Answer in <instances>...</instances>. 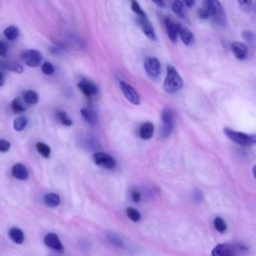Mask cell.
Returning <instances> with one entry per match:
<instances>
[{
  "mask_svg": "<svg viewBox=\"0 0 256 256\" xmlns=\"http://www.w3.org/2000/svg\"><path fill=\"white\" fill-rule=\"evenodd\" d=\"M179 35H180V38L182 40V42L187 45V46H191L193 45L194 43V35L193 33L186 27H181L180 26V29H179Z\"/></svg>",
  "mask_w": 256,
  "mask_h": 256,
  "instance_id": "obj_19",
  "label": "cell"
},
{
  "mask_svg": "<svg viewBox=\"0 0 256 256\" xmlns=\"http://www.w3.org/2000/svg\"><path fill=\"white\" fill-rule=\"evenodd\" d=\"M106 237L110 241V243H112L113 245L118 246V247H122L123 246V242H122L120 236H118L114 232H107Z\"/></svg>",
  "mask_w": 256,
  "mask_h": 256,
  "instance_id": "obj_28",
  "label": "cell"
},
{
  "mask_svg": "<svg viewBox=\"0 0 256 256\" xmlns=\"http://www.w3.org/2000/svg\"><path fill=\"white\" fill-rule=\"evenodd\" d=\"M183 86V80L177 70L173 66H167V73L164 80V90L169 93L173 94L178 92Z\"/></svg>",
  "mask_w": 256,
  "mask_h": 256,
  "instance_id": "obj_2",
  "label": "cell"
},
{
  "mask_svg": "<svg viewBox=\"0 0 256 256\" xmlns=\"http://www.w3.org/2000/svg\"><path fill=\"white\" fill-rule=\"evenodd\" d=\"M93 160H94L95 164H97L99 166H102V167H104L106 169H109V170L114 169L115 166H116L115 159L111 155H109L105 152H102V151L94 153Z\"/></svg>",
  "mask_w": 256,
  "mask_h": 256,
  "instance_id": "obj_6",
  "label": "cell"
},
{
  "mask_svg": "<svg viewBox=\"0 0 256 256\" xmlns=\"http://www.w3.org/2000/svg\"><path fill=\"white\" fill-rule=\"evenodd\" d=\"M154 134V125L151 122H144L139 128V135L142 139L148 140Z\"/></svg>",
  "mask_w": 256,
  "mask_h": 256,
  "instance_id": "obj_17",
  "label": "cell"
},
{
  "mask_svg": "<svg viewBox=\"0 0 256 256\" xmlns=\"http://www.w3.org/2000/svg\"><path fill=\"white\" fill-rule=\"evenodd\" d=\"M140 199H141V194H140V192H139L138 190H133V191H132V200L137 203V202L140 201Z\"/></svg>",
  "mask_w": 256,
  "mask_h": 256,
  "instance_id": "obj_39",
  "label": "cell"
},
{
  "mask_svg": "<svg viewBox=\"0 0 256 256\" xmlns=\"http://www.w3.org/2000/svg\"><path fill=\"white\" fill-rule=\"evenodd\" d=\"M12 176L16 179L19 180H26L29 177V172L28 169L26 168L25 165H23L22 163H16L13 165L12 170H11Z\"/></svg>",
  "mask_w": 256,
  "mask_h": 256,
  "instance_id": "obj_14",
  "label": "cell"
},
{
  "mask_svg": "<svg viewBox=\"0 0 256 256\" xmlns=\"http://www.w3.org/2000/svg\"><path fill=\"white\" fill-rule=\"evenodd\" d=\"M144 68L150 78H157L161 72L160 62L155 57H148L144 62Z\"/></svg>",
  "mask_w": 256,
  "mask_h": 256,
  "instance_id": "obj_8",
  "label": "cell"
},
{
  "mask_svg": "<svg viewBox=\"0 0 256 256\" xmlns=\"http://www.w3.org/2000/svg\"><path fill=\"white\" fill-rule=\"evenodd\" d=\"M120 84V89L123 93V95L125 96V98L132 104L134 105H138L140 103V97L138 92L128 83H126L123 80H120L119 82Z\"/></svg>",
  "mask_w": 256,
  "mask_h": 256,
  "instance_id": "obj_7",
  "label": "cell"
},
{
  "mask_svg": "<svg viewBox=\"0 0 256 256\" xmlns=\"http://www.w3.org/2000/svg\"><path fill=\"white\" fill-rule=\"evenodd\" d=\"M22 61L29 67H37L42 61V55L39 51L34 49H28L21 54Z\"/></svg>",
  "mask_w": 256,
  "mask_h": 256,
  "instance_id": "obj_5",
  "label": "cell"
},
{
  "mask_svg": "<svg viewBox=\"0 0 256 256\" xmlns=\"http://www.w3.org/2000/svg\"><path fill=\"white\" fill-rule=\"evenodd\" d=\"M6 54H7V46L2 40H0V56H5Z\"/></svg>",
  "mask_w": 256,
  "mask_h": 256,
  "instance_id": "obj_40",
  "label": "cell"
},
{
  "mask_svg": "<svg viewBox=\"0 0 256 256\" xmlns=\"http://www.w3.org/2000/svg\"><path fill=\"white\" fill-rule=\"evenodd\" d=\"M11 108H12V110L14 111V113H16V114H21V113H23L25 110H26V108H25V106L21 103V101L19 100V99H14L13 101H12V103H11Z\"/></svg>",
  "mask_w": 256,
  "mask_h": 256,
  "instance_id": "obj_29",
  "label": "cell"
},
{
  "mask_svg": "<svg viewBox=\"0 0 256 256\" xmlns=\"http://www.w3.org/2000/svg\"><path fill=\"white\" fill-rule=\"evenodd\" d=\"M172 11L175 15H177L178 17H184L185 16V10H184V4L179 1V0H175L172 4Z\"/></svg>",
  "mask_w": 256,
  "mask_h": 256,
  "instance_id": "obj_24",
  "label": "cell"
},
{
  "mask_svg": "<svg viewBox=\"0 0 256 256\" xmlns=\"http://www.w3.org/2000/svg\"><path fill=\"white\" fill-rule=\"evenodd\" d=\"M165 28H166V32H167L169 39L172 42H175L177 40V36L179 34L180 25L178 23H176L175 21H173L172 19L166 18L165 19Z\"/></svg>",
  "mask_w": 256,
  "mask_h": 256,
  "instance_id": "obj_11",
  "label": "cell"
},
{
  "mask_svg": "<svg viewBox=\"0 0 256 256\" xmlns=\"http://www.w3.org/2000/svg\"><path fill=\"white\" fill-rule=\"evenodd\" d=\"M239 7L244 11H249L252 8V0H237Z\"/></svg>",
  "mask_w": 256,
  "mask_h": 256,
  "instance_id": "obj_34",
  "label": "cell"
},
{
  "mask_svg": "<svg viewBox=\"0 0 256 256\" xmlns=\"http://www.w3.org/2000/svg\"><path fill=\"white\" fill-rule=\"evenodd\" d=\"M193 198H194V200L197 201V202L201 201V200L203 199V194H202V192L199 191V190H197V189L194 190V192H193Z\"/></svg>",
  "mask_w": 256,
  "mask_h": 256,
  "instance_id": "obj_37",
  "label": "cell"
},
{
  "mask_svg": "<svg viewBox=\"0 0 256 256\" xmlns=\"http://www.w3.org/2000/svg\"><path fill=\"white\" fill-rule=\"evenodd\" d=\"M138 23H139V26L142 30V32L150 39V40H153V41H156L157 37H156V33H155V30H154V27L152 26L151 22L149 21V19L146 17H138L137 19Z\"/></svg>",
  "mask_w": 256,
  "mask_h": 256,
  "instance_id": "obj_9",
  "label": "cell"
},
{
  "mask_svg": "<svg viewBox=\"0 0 256 256\" xmlns=\"http://www.w3.org/2000/svg\"><path fill=\"white\" fill-rule=\"evenodd\" d=\"M43 201L48 207L55 208L60 204V197H59L58 194L50 192V193H47V194L44 195Z\"/></svg>",
  "mask_w": 256,
  "mask_h": 256,
  "instance_id": "obj_20",
  "label": "cell"
},
{
  "mask_svg": "<svg viewBox=\"0 0 256 256\" xmlns=\"http://www.w3.org/2000/svg\"><path fill=\"white\" fill-rule=\"evenodd\" d=\"M44 243L47 247L57 251V252H63L64 251V247L62 242L60 241V239L58 238V236L55 233H48L45 237H44Z\"/></svg>",
  "mask_w": 256,
  "mask_h": 256,
  "instance_id": "obj_10",
  "label": "cell"
},
{
  "mask_svg": "<svg viewBox=\"0 0 256 256\" xmlns=\"http://www.w3.org/2000/svg\"><path fill=\"white\" fill-rule=\"evenodd\" d=\"M57 118L65 126H71L72 125V120L69 118L68 114L65 111H58L57 112Z\"/></svg>",
  "mask_w": 256,
  "mask_h": 256,
  "instance_id": "obj_30",
  "label": "cell"
},
{
  "mask_svg": "<svg viewBox=\"0 0 256 256\" xmlns=\"http://www.w3.org/2000/svg\"><path fill=\"white\" fill-rule=\"evenodd\" d=\"M131 9L132 11L138 15V17H146V13L143 11V9L141 8V6L139 5V3L136 0H131Z\"/></svg>",
  "mask_w": 256,
  "mask_h": 256,
  "instance_id": "obj_32",
  "label": "cell"
},
{
  "mask_svg": "<svg viewBox=\"0 0 256 256\" xmlns=\"http://www.w3.org/2000/svg\"><path fill=\"white\" fill-rule=\"evenodd\" d=\"M231 50L234 56L239 60H244L248 55V48L242 42H233L231 45Z\"/></svg>",
  "mask_w": 256,
  "mask_h": 256,
  "instance_id": "obj_13",
  "label": "cell"
},
{
  "mask_svg": "<svg viewBox=\"0 0 256 256\" xmlns=\"http://www.w3.org/2000/svg\"><path fill=\"white\" fill-rule=\"evenodd\" d=\"M41 70H42V72L44 73V74H46V75H51V74H53L54 73V66L51 64V63H49V62H44L43 64H42V66H41Z\"/></svg>",
  "mask_w": 256,
  "mask_h": 256,
  "instance_id": "obj_33",
  "label": "cell"
},
{
  "mask_svg": "<svg viewBox=\"0 0 256 256\" xmlns=\"http://www.w3.org/2000/svg\"><path fill=\"white\" fill-rule=\"evenodd\" d=\"M19 35V30L16 26H8L5 30H4V36L8 39V40H14L18 37Z\"/></svg>",
  "mask_w": 256,
  "mask_h": 256,
  "instance_id": "obj_26",
  "label": "cell"
},
{
  "mask_svg": "<svg viewBox=\"0 0 256 256\" xmlns=\"http://www.w3.org/2000/svg\"><path fill=\"white\" fill-rule=\"evenodd\" d=\"M197 13H198V16H199V18H201V19H208V18H209V15H208L207 11H206L204 8H201V9H199Z\"/></svg>",
  "mask_w": 256,
  "mask_h": 256,
  "instance_id": "obj_38",
  "label": "cell"
},
{
  "mask_svg": "<svg viewBox=\"0 0 256 256\" xmlns=\"http://www.w3.org/2000/svg\"><path fill=\"white\" fill-rule=\"evenodd\" d=\"M11 147V144L9 141L5 140V139H0V152L4 153V152H7L9 151Z\"/></svg>",
  "mask_w": 256,
  "mask_h": 256,
  "instance_id": "obj_35",
  "label": "cell"
},
{
  "mask_svg": "<svg viewBox=\"0 0 256 256\" xmlns=\"http://www.w3.org/2000/svg\"><path fill=\"white\" fill-rule=\"evenodd\" d=\"M82 117L84 118V120L89 123L90 125H95L97 123V115L95 114V112L90 109V108H82L80 110Z\"/></svg>",
  "mask_w": 256,
  "mask_h": 256,
  "instance_id": "obj_21",
  "label": "cell"
},
{
  "mask_svg": "<svg viewBox=\"0 0 256 256\" xmlns=\"http://www.w3.org/2000/svg\"><path fill=\"white\" fill-rule=\"evenodd\" d=\"M126 213H127V216L133 221V222H137L140 220L141 218V215L139 213V211L133 207H128L126 209Z\"/></svg>",
  "mask_w": 256,
  "mask_h": 256,
  "instance_id": "obj_31",
  "label": "cell"
},
{
  "mask_svg": "<svg viewBox=\"0 0 256 256\" xmlns=\"http://www.w3.org/2000/svg\"><path fill=\"white\" fill-rule=\"evenodd\" d=\"M224 134L233 142L242 146H251L256 142V136L235 131L230 128H224Z\"/></svg>",
  "mask_w": 256,
  "mask_h": 256,
  "instance_id": "obj_3",
  "label": "cell"
},
{
  "mask_svg": "<svg viewBox=\"0 0 256 256\" xmlns=\"http://www.w3.org/2000/svg\"><path fill=\"white\" fill-rule=\"evenodd\" d=\"M9 238L16 244L20 245L24 242V233L23 231L18 227H12L8 231Z\"/></svg>",
  "mask_w": 256,
  "mask_h": 256,
  "instance_id": "obj_18",
  "label": "cell"
},
{
  "mask_svg": "<svg viewBox=\"0 0 256 256\" xmlns=\"http://www.w3.org/2000/svg\"><path fill=\"white\" fill-rule=\"evenodd\" d=\"M213 225H214V228L220 233H224L227 229V224L221 217H215L213 221Z\"/></svg>",
  "mask_w": 256,
  "mask_h": 256,
  "instance_id": "obj_27",
  "label": "cell"
},
{
  "mask_svg": "<svg viewBox=\"0 0 256 256\" xmlns=\"http://www.w3.org/2000/svg\"><path fill=\"white\" fill-rule=\"evenodd\" d=\"M0 67L8 70V71H12L18 74H21L23 72V67L21 64L15 62V61H9V60H0Z\"/></svg>",
  "mask_w": 256,
  "mask_h": 256,
  "instance_id": "obj_16",
  "label": "cell"
},
{
  "mask_svg": "<svg viewBox=\"0 0 256 256\" xmlns=\"http://www.w3.org/2000/svg\"><path fill=\"white\" fill-rule=\"evenodd\" d=\"M242 37H243V39H245L248 42H253V40H254V33L251 32V31H243Z\"/></svg>",
  "mask_w": 256,
  "mask_h": 256,
  "instance_id": "obj_36",
  "label": "cell"
},
{
  "mask_svg": "<svg viewBox=\"0 0 256 256\" xmlns=\"http://www.w3.org/2000/svg\"><path fill=\"white\" fill-rule=\"evenodd\" d=\"M28 124V119L26 116H18L13 121V127L16 131H22Z\"/></svg>",
  "mask_w": 256,
  "mask_h": 256,
  "instance_id": "obj_22",
  "label": "cell"
},
{
  "mask_svg": "<svg viewBox=\"0 0 256 256\" xmlns=\"http://www.w3.org/2000/svg\"><path fill=\"white\" fill-rule=\"evenodd\" d=\"M184 4H185L188 8H191V7L194 6L195 0H184Z\"/></svg>",
  "mask_w": 256,
  "mask_h": 256,
  "instance_id": "obj_42",
  "label": "cell"
},
{
  "mask_svg": "<svg viewBox=\"0 0 256 256\" xmlns=\"http://www.w3.org/2000/svg\"><path fill=\"white\" fill-rule=\"evenodd\" d=\"M77 86L82 91V93L87 97H91V96L95 95L97 92V87L95 86V84H93L92 82H90L88 80H81L77 84Z\"/></svg>",
  "mask_w": 256,
  "mask_h": 256,
  "instance_id": "obj_15",
  "label": "cell"
},
{
  "mask_svg": "<svg viewBox=\"0 0 256 256\" xmlns=\"http://www.w3.org/2000/svg\"><path fill=\"white\" fill-rule=\"evenodd\" d=\"M152 2L158 6L159 8H164L165 7V1L164 0H152Z\"/></svg>",
  "mask_w": 256,
  "mask_h": 256,
  "instance_id": "obj_41",
  "label": "cell"
},
{
  "mask_svg": "<svg viewBox=\"0 0 256 256\" xmlns=\"http://www.w3.org/2000/svg\"><path fill=\"white\" fill-rule=\"evenodd\" d=\"M4 82H5V80H4V76H3L2 72L0 71V86H3V85H4Z\"/></svg>",
  "mask_w": 256,
  "mask_h": 256,
  "instance_id": "obj_43",
  "label": "cell"
},
{
  "mask_svg": "<svg viewBox=\"0 0 256 256\" xmlns=\"http://www.w3.org/2000/svg\"><path fill=\"white\" fill-rule=\"evenodd\" d=\"M203 8L207 11L209 18L215 24L217 25L225 24V12L219 0H204Z\"/></svg>",
  "mask_w": 256,
  "mask_h": 256,
  "instance_id": "obj_1",
  "label": "cell"
},
{
  "mask_svg": "<svg viewBox=\"0 0 256 256\" xmlns=\"http://www.w3.org/2000/svg\"><path fill=\"white\" fill-rule=\"evenodd\" d=\"M161 118H162V123H163L161 136L163 138H166L170 135V133L172 132L173 127H174V122H175L174 111L170 108H165L162 111Z\"/></svg>",
  "mask_w": 256,
  "mask_h": 256,
  "instance_id": "obj_4",
  "label": "cell"
},
{
  "mask_svg": "<svg viewBox=\"0 0 256 256\" xmlns=\"http://www.w3.org/2000/svg\"><path fill=\"white\" fill-rule=\"evenodd\" d=\"M36 149L39 152V154H41L44 158H48L51 154L50 147L47 144H45L44 142H37L36 143Z\"/></svg>",
  "mask_w": 256,
  "mask_h": 256,
  "instance_id": "obj_25",
  "label": "cell"
},
{
  "mask_svg": "<svg viewBox=\"0 0 256 256\" xmlns=\"http://www.w3.org/2000/svg\"><path fill=\"white\" fill-rule=\"evenodd\" d=\"M211 256H236V252L228 244H218L213 248Z\"/></svg>",
  "mask_w": 256,
  "mask_h": 256,
  "instance_id": "obj_12",
  "label": "cell"
},
{
  "mask_svg": "<svg viewBox=\"0 0 256 256\" xmlns=\"http://www.w3.org/2000/svg\"><path fill=\"white\" fill-rule=\"evenodd\" d=\"M23 98H24L25 102L28 103V104H30V105L36 104V103L38 102V100H39L38 94H37L35 91H33V90H28V91H26V92L24 93V95H23Z\"/></svg>",
  "mask_w": 256,
  "mask_h": 256,
  "instance_id": "obj_23",
  "label": "cell"
}]
</instances>
